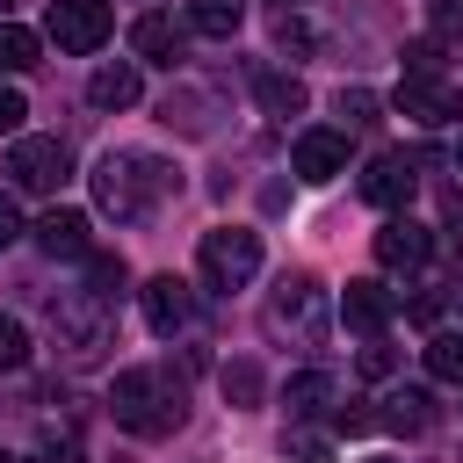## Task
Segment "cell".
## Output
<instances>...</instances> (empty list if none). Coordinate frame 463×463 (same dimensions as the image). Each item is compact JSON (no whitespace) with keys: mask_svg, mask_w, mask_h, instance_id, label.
Segmentation results:
<instances>
[{"mask_svg":"<svg viewBox=\"0 0 463 463\" xmlns=\"http://www.w3.org/2000/svg\"><path fill=\"white\" fill-rule=\"evenodd\" d=\"M412 188H420V166H412L405 152H383V159H369V166H362V195H369L376 210H405V203H412Z\"/></svg>","mask_w":463,"mask_h":463,"instance_id":"10","label":"cell"},{"mask_svg":"<svg viewBox=\"0 0 463 463\" xmlns=\"http://www.w3.org/2000/svg\"><path fill=\"white\" fill-rule=\"evenodd\" d=\"M333 434H369V412L362 405H333Z\"/></svg>","mask_w":463,"mask_h":463,"instance_id":"31","label":"cell"},{"mask_svg":"<svg viewBox=\"0 0 463 463\" xmlns=\"http://www.w3.org/2000/svg\"><path fill=\"white\" fill-rule=\"evenodd\" d=\"M391 311H398V297H391L383 282H369V275L340 289V318H347L354 333H383V326H391Z\"/></svg>","mask_w":463,"mask_h":463,"instance_id":"12","label":"cell"},{"mask_svg":"<svg viewBox=\"0 0 463 463\" xmlns=\"http://www.w3.org/2000/svg\"><path fill=\"white\" fill-rule=\"evenodd\" d=\"M369 246H376V260H383V268H427V253H434L427 224H412V217H383Z\"/></svg>","mask_w":463,"mask_h":463,"instance_id":"11","label":"cell"},{"mask_svg":"<svg viewBox=\"0 0 463 463\" xmlns=\"http://www.w3.org/2000/svg\"><path fill=\"white\" fill-rule=\"evenodd\" d=\"M326 282L318 275H282L275 282V297H268V311H260V326H268V340H289V347H318L326 340Z\"/></svg>","mask_w":463,"mask_h":463,"instance_id":"3","label":"cell"},{"mask_svg":"<svg viewBox=\"0 0 463 463\" xmlns=\"http://www.w3.org/2000/svg\"><path fill=\"white\" fill-rule=\"evenodd\" d=\"M391 109H398V116H412L420 130H434V123H449V116H456V94H449V87H434V80H405Z\"/></svg>","mask_w":463,"mask_h":463,"instance_id":"17","label":"cell"},{"mask_svg":"<svg viewBox=\"0 0 463 463\" xmlns=\"http://www.w3.org/2000/svg\"><path fill=\"white\" fill-rule=\"evenodd\" d=\"M14 239H22V217H14V203H7V195H0V253H7V246H14Z\"/></svg>","mask_w":463,"mask_h":463,"instance_id":"33","label":"cell"},{"mask_svg":"<svg viewBox=\"0 0 463 463\" xmlns=\"http://www.w3.org/2000/svg\"><path fill=\"white\" fill-rule=\"evenodd\" d=\"M159 195H181V174L166 166V159H152V152H101V166H94V203L109 210V217H145Z\"/></svg>","mask_w":463,"mask_h":463,"instance_id":"1","label":"cell"},{"mask_svg":"<svg viewBox=\"0 0 463 463\" xmlns=\"http://www.w3.org/2000/svg\"><path fill=\"white\" fill-rule=\"evenodd\" d=\"M391 369H398V354H391L383 340H369V347H362V376H391Z\"/></svg>","mask_w":463,"mask_h":463,"instance_id":"30","label":"cell"},{"mask_svg":"<svg viewBox=\"0 0 463 463\" xmlns=\"http://www.w3.org/2000/svg\"><path fill=\"white\" fill-rule=\"evenodd\" d=\"M36 246H43L51 260H87V253H94L80 210H43V217H36Z\"/></svg>","mask_w":463,"mask_h":463,"instance_id":"13","label":"cell"},{"mask_svg":"<svg viewBox=\"0 0 463 463\" xmlns=\"http://www.w3.org/2000/svg\"><path fill=\"white\" fill-rule=\"evenodd\" d=\"M22 362H29V333H22V318L0 311V369H22Z\"/></svg>","mask_w":463,"mask_h":463,"instance_id":"26","label":"cell"},{"mask_svg":"<svg viewBox=\"0 0 463 463\" xmlns=\"http://www.w3.org/2000/svg\"><path fill=\"white\" fill-rule=\"evenodd\" d=\"M109 412H116V427H130V434L159 441V434H174V427L188 420V391H181V383H166L159 369H123V376H116V391H109Z\"/></svg>","mask_w":463,"mask_h":463,"instance_id":"2","label":"cell"},{"mask_svg":"<svg viewBox=\"0 0 463 463\" xmlns=\"http://www.w3.org/2000/svg\"><path fill=\"white\" fill-rule=\"evenodd\" d=\"M340 116H347V130L376 123V94H362V87H340Z\"/></svg>","mask_w":463,"mask_h":463,"instance_id":"27","label":"cell"},{"mask_svg":"<svg viewBox=\"0 0 463 463\" xmlns=\"http://www.w3.org/2000/svg\"><path fill=\"white\" fill-rule=\"evenodd\" d=\"M22 123H29V101H22V87H0V137H22Z\"/></svg>","mask_w":463,"mask_h":463,"instance_id":"28","label":"cell"},{"mask_svg":"<svg viewBox=\"0 0 463 463\" xmlns=\"http://www.w3.org/2000/svg\"><path fill=\"white\" fill-rule=\"evenodd\" d=\"M282 405H289V420H318V412L340 405V383H333L326 369H297V376L282 383Z\"/></svg>","mask_w":463,"mask_h":463,"instance_id":"15","label":"cell"},{"mask_svg":"<svg viewBox=\"0 0 463 463\" xmlns=\"http://www.w3.org/2000/svg\"><path fill=\"white\" fill-rule=\"evenodd\" d=\"M369 463H391V456H369Z\"/></svg>","mask_w":463,"mask_h":463,"instance_id":"35","label":"cell"},{"mask_svg":"<svg viewBox=\"0 0 463 463\" xmlns=\"http://www.w3.org/2000/svg\"><path fill=\"white\" fill-rule=\"evenodd\" d=\"M289 174L297 181H333V174H347V130H304L297 145H289Z\"/></svg>","mask_w":463,"mask_h":463,"instance_id":"8","label":"cell"},{"mask_svg":"<svg viewBox=\"0 0 463 463\" xmlns=\"http://www.w3.org/2000/svg\"><path fill=\"white\" fill-rule=\"evenodd\" d=\"M109 29H116L109 0H51V14H43V36H51L58 51H72V58L101 51V43H109Z\"/></svg>","mask_w":463,"mask_h":463,"instance_id":"7","label":"cell"},{"mask_svg":"<svg viewBox=\"0 0 463 463\" xmlns=\"http://www.w3.org/2000/svg\"><path fill=\"white\" fill-rule=\"evenodd\" d=\"M456 166H463V145H456Z\"/></svg>","mask_w":463,"mask_h":463,"instance_id":"36","label":"cell"},{"mask_svg":"<svg viewBox=\"0 0 463 463\" xmlns=\"http://www.w3.org/2000/svg\"><path fill=\"white\" fill-rule=\"evenodd\" d=\"M123 282H130L123 253H87V289H94L101 304H116V297H123Z\"/></svg>","mask_w":463,"mask_h":463,"instance_id":"22","label":"cell"},{"mask_svg":"<svg viewBox=\"0 0 463 463\" xmlns=\"http://www.w3.org/2000/svg\"><path fill=\"white\" fill-rule=\"evenodd\" d=\"M195 268H203V289H246V282L260 275V232H246V224L203 232Z\"/></svg>","mask_w":463,"mask_h":463,"instance_id":"4","label":"cell"},{"mask_svg":"<svg viewBox=\"0 0 463 463\" xmlns=\"http://www.w3.org/2000/svg\"><path fill=\"white\" fill-rule=\"evenodd\" d=\"M376 420H383L391 434H427V427H434V398H427L420 383H398V391L383 398V412H376Z\"/></svg>","mask_w":463,"mask_h":463,"instance_id":"18","label":"cell"},{"mask_svg":"<svg viewBox=\"0 0 463 463\" xmlns=\"http://www.w3.org/2000/svg\"><path fill=\"white\" fill-rule=\"evenodd\" d=\"M253 94H260V109H268V116H304V101H311V94H304V80H297V72H275V65H260V72H253Z\"/></svg>","mask_w":463,"mask_h":463,"instance_id":"19","label":"cell"},{"mask_svg":"<svg viewBox=\"0 0 463 463\" xmlns=\"http://www.w3.org/2000/svg\"><path fill=\"white\" fill-rule=\"evenodd\" d=\"M14 7H22V0H0V22H7V14H14Z\"/></svg>","mask_w":463,"mask_h":463,"instance_id":"34","label":"cell"},{"mask_svg":"<svg viewBox=\"0 0 463 463\" xmlns=\"http://www.w3.org/2000/svg\"><path fill=\"white\" fill-rule=\"evenodd\" d=\"M405 65H412V80H434V72H441V43H427V36L405 43Z\"/></svg>","mask_w":463,"mask_h":463,"instance_id":"29","label":"cell"},{"mask_svg":"<svg viewBox=\"0 0 463 463\" xmlns=\"http://www.w3.org/2000/svg\"><path fill=\"white\" fill-rule=\"evenodd\" d=\"M282 456H289V463H333V441H326L318 427L289 420V427H282Z\"/></svg>","mask_w":463,"mask_h":463,"instance_id":"23","label":"cell"},{"mask_svg":"<svg viewBox=\"0 0 463 463\" xmlns=\"http://www.w3.org/2000/svg\"><path fill=\"white\" fill-rule=\"evenodd\" d=\"M0 463H14V456H7V449H0Z\"/></svg>","mask_w":463,"mask_h":463,"instance_id":"37","label":"cell"},{"mask_svg":"<svg viewBox=\"0 0 463 463\" xmlns=\"http://www.w3.org/2000/svg\"><path fill=\"white\" fill-rule=\"evenodd\" d=\"M427 376L463 391V333H434V340H427Z\"/></svg>","mask_w":463,"mask_h":463,"instance_id":"21","label":"cell"},{"mask_svg":"<svg viewBox=\"0 0 463 463\" xmlns=\"http://www.w3.org/2000/svg\"><path fill=\"white\" fill-rule=\"evenodd\" d=\"M181 43H188V29H181L174 14H137V29H130V51L152 58V65H174Z\"/></svg>","mask_w":463,"mask_h":463,"instance_id":"16","label":"cell"},{"mask_svg":"<svg viewBox=\"0 0 463 463\" xmlns=\"http://www.w3.org/2000/svg\"><path fill=\"white\" fill-rule=\"evenodd\" d=\"M188 29H203V36H232V29H239V0H195V7H188Z\"/></svg>","mask_w":463,"mask_h":463,"instance_id":"24","label":"cell"},{"mask_svg":"<svg viewBox=\"0 0 463 463\" xmlns=\"http://www.w3.org/2000/svg\"><path fill=\"white\" fill-rule=\"evenodd\" d=\"M0 174H7L22 195H51V188H65L72 152H65V137H14L7 159H0Z\"/></svg>","mask_w":463,"mask_h":463,"instance_id":"6","label":"cell"},{"mask_svg":"<svg viewBox=\"0 0 463 463\" xmlns=\"http://www.w3.org/2000/svg\"><path fill=\"white\" fill-rule=\"evenodd\" d=\"M224 398L232 405H260V369L253 362H224Z\"/></svg>","mask_w":463,"mask_h":463,"instance_id":"25","label":"cell"},{"mask_svg":"<svg viewBox=\"0 0 463 463\" xmlns=\"http://www.w3.org/2000/svg\"><path fill=\"white\" fill-rule=\"evenodd\" d=\"M137 297H145V326H152L159 340L188 333V318H195V297H188V282H181V275H152Z\"/></svg>","mask_w":463,"mask_h":463,"instance_id":"9","label":"cell"},{"mask_svg":"<svg viewBox=\"0 0 463 463\" xmlns=\"http://www.w3.org/2000/svg\"><path fill=\"white\" fill-rule=\"evenodd\" d=\"M137 94H145V80H137L130 58H109V65L87 72V101H94V109H130Z\"/></svg>","mask_w":463,"mask_h":463,"instance_id":"14","label":"cell"},{"mask_svg":"<svg viewBox=\"0 0 463 463\" xmlns=\"http://www.w3.org/2000/svg\"><path fill=\"white\" fill-rule=\"evenodd\" d=\"M36 58H43V36L22 22H0V72H29Z\"/></svg>","mask_w":463,"mask_h":463,"instance_id":"20","label":"cell"},{"mask_svg":"<svg viewBox=\"0 0 463 463\" xmlns=\"http://www.w3.org/2000/svg\"><path fill=\"white\" fill-rule=\"evenodd\" d=\"M275 36H282V51H311V29H304V22H289V14L275 22Z\"/></svg>","mask_w":463,"mask_h":463,"instance_id":"32","label":"cell"},{"mask_svg":"<svg viewBox=\"0 0 463 463\" xmlns=\"http://www.w3.org/2000/svg\"><path fill=\"white\" fill-rule=\"evenodd\" d=\"M51 333H58V347H65L72 362H94V354L109 347V304H101L94 289H65V297L51 304Z\"/></svg>","mask_w":463,"mask_h":463,"instance_id":"5","label":"cell"}]
</instances>
